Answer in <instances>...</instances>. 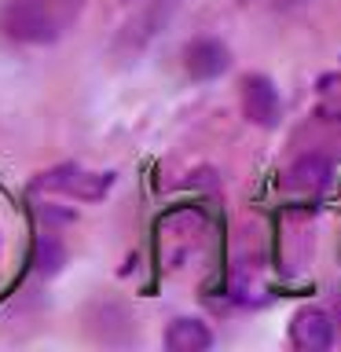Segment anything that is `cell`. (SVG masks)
<instances>
[{
    "instance_id": "1",
    "label": "cell",
    "mask_w": 341,
    "mask_h": 352,
    "mask_svg": "<svg viewBox=\"0 0 341 352\" xmlns=\"http://www.w3.org/2000/svg\"><path fill=\"white\" fill-rule=\"evenodd\" d=\"M85 0H4L0 30L22 44H52L77 22Z\"/></svg>"
},
{
    "instance_id": "2",
    "label": "cell",
    "mask_w": 341,
    "mask_h": 352,
    "mask_svg": "<svg viewBox=\"0 0 341 352\" xmlns=\"http://www.w3.org/2000/svg\"><path fill=\"white\" fill-rule=\"evenodd\" d=\"M242 110H246V118L253 121V125H261V129H275V125H279L283 103H279L275 85L264 74H253V77L242 81Z\"/></svg>"
},
{
    "instance_id": "3",
    "label": "cell",
    "mask_w": 341,
    "mask_h": 352,
    "mask_svg": "<svg viewBox=\"0 0 341 352\" xmlns=\"http://www.w3.org/2000/svg\"><path fill=\"white\" fill-rule=\"evenodd\" d=\"M290 341L305 352H323L334 345V319L319 308H301L290 323Z\"/></svg>"
},
{
    "instance_id": "4",
    "label": "cell",
    "mask_w": 341,
    "mask_h": 352,
    "mask_svg": "<svg viewBox=\"0 0 341 352\" xmlns=\"http://www.w3.org/2000/svg\"><path fill=\"white\" fill-rule=\"evenodd\" d=\"M330 176H334V165H330L323 154H305L297 158L290 169H286V191H297V195H319L330 187Z\"/></svg>"
},
{
    "instance_id": "5",
    "label": "cell",
    "mask_w": 341,
    "mask_h": 352,
    "mask_svg": "<svg viewBox=\"0 0 341 352\" xmlns=\"http://www.w3.org/2000/svg\"><path fill=\"white\" fill-rule=\"evenodd\" d=\"M184 59H187V74H191L195 81H213V77H220L228 70L231 55L220 41H195Z\"/></svg>"
},
{
    "instance_id": "6",
    "label": "cell",
    "mask_w": 341,
    "mask_h": 352,
    "mask_svg": "<svg viewBox=\"0 0 341 352\" xmlns=\"http://www.w3.org/2000/svg\"><path fill=\"white\" fill-rule=\"evenodd\" d=\"M165 345L173 352H206L213 345V334L198 319H173L169 330H165Z\"/></svg>"
},
{
    "instance_id": "7",
    "label": "cell",
    "mask_w": 341,
    "mask_h": 352,
    "mask_svg": "<svg viewBox=\"0 0 341 352\" xmlns=\"http://www.w3.org/2000/svg\"><path fill=\"white\" fill-rule=\"evenodd\" d=\"M48 184L55 187H63V191H74L77 198H99L110 187V176H88V173H74V169H66V173H55Z\"/></svg>"
},
{
    "instance_id": "8",
    "label": "cell",
    "mask_w": 341,
    "mask_h": 352,
    "mask_svg": "<svg viewBox=\"0 0 341 352\" xmlns=\"http://www.w3.org/2000/svg\"><path fill=\"white\" fill-rule=\"evenodd\" d=\"M316 114L327 121H341V70L323 74L316 81Z\"/></svg>"
},
{
    "instance_id": "9",
    "label": "cell",
    "mask_w": 341,
    "mask_h": 352,
    "mask_svg": "<svg viewBox=\"0 0 341 352\" xmlns=\"http://www.w3.org/2000/svg\"><path fill=\"white\" fill-rule=\"evenodd\" d=\"M338 323H341V308H338Z\"/></svg>"
},
{
    "instance_id": "10",
    "label": "cell",
    "mask_w": 341,
    "mask_h": 352,
    "mask_svg": "<svg viewBox=\"0 0 341 352\" xmlns=\"http://www.w3.org/2000/svg\"><path fill=\"white\" fill-rule=\"evenodd\" d=\"M0 246H4V235H0Z\"/></svg>"
}]
</instances>
